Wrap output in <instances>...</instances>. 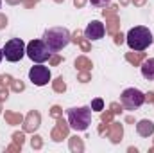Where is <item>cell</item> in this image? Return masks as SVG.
Returning a JSON list of instances; mask_svg holds the SVG:
<instances>
[{
    "mask_svg": "<svg viewBox=\"0 0 154 153\" xmlns=\"http://www.w3.org/2000/svg\"><path fill=\"white\" fill-rule=\"evenodd\" d=\"M70 40H72V36H70L68 29H65V27H52V29H47L43 34V41L48 45V49L52 52H57L63 47H66L70 43Z\"/></svg>",
    "mask_w": 154,
    "mask_h": 153,
    "instance_id": "6da1fadb",
    "label": "cell"
},
{
    "mask_svg": "<svg viewBox=\"0 0 154 153\" xmlns=\"http://www.w3.org/2000/svg\"><path fill=\"white\" fill-rule=\"evenodd\" d=\"M125 38H127V45L133 50H145L152 43V33L143 25H136L127 33Z\"/></svg>",
    "mask_w": 154,
    "mask_h": 153,
    "instance_id": "7a4b0ae2",
    "label": "cell"
},
{
    "mask_svg": "<svg viewBox=\"0 0 154 153\" xmlns=\"http://www.w3.org/2000/svg\"><path fill=\"white\" fill-rule=\"evenodd\" d=\"M90 121H91V108H88V106L68 110V122L77 132H84L90 126Z\"/></svg>",
    "mask_w": 154,
    "mask_h": 153,
    "instance_id": "3957f363",
    "label": "cell"
},
{
    "mask_svg": "<svg viewBox=\"0 0 154 153\" xmlns=\"http://www.w3.org/2000/svg\"><path fill=\"white\" fill-rule=\"evenodd\" d=\"M25 54H27L32 61L43 63V61L50 60L52 50L48 49V45H47L43 40H32V41H29V43L25 45Z\"/></svg>",
    "mask_w": 154,
    "mask_h": 153,
    "instance_id": "277c9868",
    "label": "cell"
},
{
    "mask_svg": "<svg viewBox=\"0 0 154 153\" xmlns=\"http://www.w3.org/2000/svg\"><path fill=\"white\" fill-rule=\"evenodd\" d=\"M2 54L7 61L14 63V61H20L23 56H25V43L20 38H11L9 41H5L4 49H2Z\"/></svg>",
    "mask_w": 154,
    "mask_h": 153,
    "instance_id": "5b68a950",
    "label": "cell"
},
{
    "mask_svg": "<svg viewBox=\"0 0 154 153\" xmlns=\"http://www.w3.org/2000/svg\"><path fill=\"white\" fill-rule=\"evenodd\" d=\"M143 101H145V94L140 92L138 88H127V90H124L122 96H120V103H122V106L127 108V110H136V108H140V106L143 105Z\"/></svg>",
    "mask_w": 154,
    "mask_h": 153,
    "instance_id": "8992f818",
    "label": "cell"
},
{
    "mask_svg": "<svg viewBox=\"0 0 154 153\" xmlns=\"http://www.w3.org/2000/svg\"><path fill=\"white\" fill-rule=\"evenodd\" d=\"M29 79L36 85V86H43V85H47L48 81H50V70L45 67V65H34L31 70H29Z\"/></svg>",
    "mask_w": 154,
    "mask_h": 153,
    "instance_id": "52a82bcc",
    "label": "cell"
},
{
    "mask_svg": "<svg viewBox=\"0 0 154 153\" xmlns=\"http://www.w3.org/2000/svg\"><path fill=\"white\" fill-rule=\"evenodd\" d=\"M104 34H106V27H104V24L99 22V20L90 22L88 27L84 29V36H86V40H90V41H91V40H100Z\"/></svg>",
    "mask_w": 154,
    "mask_h": 153,
    "instance_id": "ba28073f",
    "label": "cell"
},
{
    "mask_svg": "<svg viewBox=\"0 0 154 153\" xmlns=\"http://www.w3.org/2000/svg\"><path fill=\"white\" fill-rule=\"evenodd\" d=\"M136 132H138L142 137H149V135H152V133H154V124H152V121H147V119L140 121V122L136 124Z\"/></svg>",
    "mask_w": 154,
    "mask_h": 153,
    "instance_id": "9c48e42d",
    "label": "cell"
},
{
    "mask_svg": "<svg viewBox=\"0 0 154 153\" xmlns=\"http://www.w3.org/2000/svg\"><path fill=\"white\" fill-rule=\"evenodd\" d=\"M142 74L145 79H154V58H149L142 63Z\"/></svg>",
    "mask_w": 154,
    "mask_h": 153,
    "instance_id": "30bf717a",
    "label": "cell"
},
{
    "mask_svg": "<svg viewBox=\"0 0 154 153\" xmlns=\"http://www.w3.org/2000/svg\"><path fill=\"white\" fill-rule=\"evenodd\" d=\"M38 126H39V114H36V112L29 114L27 124H25V130H27V132H34Z\"/></svg>",
    "mask_w": 154,
    "mask_h": 153,
    "instance_id": "8fae6325",
    "label": "cell"
},
{
    "mask_svg": "<svg viewBox=\"0 0 154 153\" xmlns=\"http://www.w3.org/2000/svg\"><path fill=\"white\" fill-rule=\"evenodd\" d=\"M52 137H54V141H61L63 137H66V126H65L63 121H57V128L54 130Z\"/></svg>",
    "mask_w": 154,
    "mask_h": 153,
    "instance_id": "7c38bea8",
    "label": "cell"
},
{
    "mask_svg": "<svg viewBox=\"0 0 154 153\" xmlns=\"http://www.w3.org/2000/svg\"><path fill=\"white\" fill-rule=\"evenodd\" d=\"M109 135H111L113 142H116V141L122 137V126H120V124H113V126H111V133H109Z\"/></svg>",
    "mask_w": 154,
    "mask_h": 153,
    "instance_id": "4fadbf2b",
    "label": "cell"
},
{
    "mask_svg": "<svg viewBox=\"0 0 154 153\" xmlns=\"http://www.w3.org/2000/svg\"><path fill=\"white\" fill-rule=\"evenodd\" d=\"M91 110H97V112L104 110V101L102 99H93L91 101Z\"/></svg>",
    "mask_w": 154,
    "mask_h": 153,
    "instance_id": "5bb4252c",
    "label": "cell"
},
{
    "mask_svg": "<svg viewBox=\"0 0 154 153\" xmlns=\"http://www.w3.org/2000/svg\"><path fill=\"white\" fill-rule=\"evenodd\" d=\"M75 67H79V69H90L91 63H90L86 58H79V60L75 61Z\"/></svg>",
    "mask_w": 154,
    "mask_h": 153,
    "instance_id": "9a60e30c",
    "label": "cell"
},
{
    "mask_svg": "<svg viewBox=\"0 0 154 153\" xmlns=\"http://www.w3.org/2000/svg\"><path fill=\"white\" fill-rule=\"evenodd\" d=\"M54 88H56L57 92H63V90L66 88V85H65L63 77H57V79H56V83H54Z\"/></svg>",
    "mask_w": 154,
    "mask_h": 153,
    "instance_id": "2e32d148",
    "label": "cell"
},
{
    "mask_svg": "<svg viewBox=\"0 0 154 153\" xmlns=\"http://www.w3.org/2000/svg\"><path fill=\"white\" fill-rule=\"evenodd\" d=\"M91 2V5H95V7H106L111 0H90Z\"/></svg>",
    "mask_w": 154,
    "mask_h": 153,
    "instance_id": "e0dca14e",
    "label": "cell"
},
{
    "mask_svg": "<svg viewBox=\"0 0 154 153\" xmlns=\"http://www.w3.org/2000/svg\"><path fill=\"white\" fill-rule=\"evenodd\" d=\"M5 117H7L11 122H20V121H22V117H20V115H11V114H7Z\"/></svg>",
    "mask_w": 154,
    "mask_h": 153,
    "instance_id": "ac0fdd59",
    "label": "cell"
},
{
    "mask_svg": "<svg viewBox=\"0 0 154 153\" xmlns=\"http://www.w3.org/2000/svg\"><path fill=\"white\" fill-rule=\"evenodd\" d=\"M13 139H14V142H18V144L22 146V142H23V135H22V133H14Z\"/></svg>",
    "mask_w": 154,
    "mask_h": 153,
    "instance_id": "d6986e66",
    "label": "cell"
},
{
    "mask_svg": "<svg viewBox=\"0 0 154 153\" xmlns=\"http://www.w3.org/2000/svg\"><path fill=\"white\" fill-rule=\"evenodd\" d=\"M41 146V141H39V137H34L32 139V148H39Z\"/></svg>",
    "mask_w": 154,
    "mask_h": 153,
    "instance_id": "ffe728a7",
    "label": "cell"
},
{
    "mask_svg": "<svg viewBox=\"0 0 154 153\" xmlns=\"http://www.w3.org/2000/svg\"><path fill=\"white\" fill-rule=\"evenodd\" d=\"M5 25H7V18L0 15V29H2V27H5Z\"/></svg>",
    "mask_w": 154,
    "mask_h": 153,
    "instance_id": "44dd1931",
    "label": "cell"
},
{
    "mask_svg": "<svg viewBox=\"0 0 154 153\" xmlns=\"http://www.w3.org/2000/svg\"><path fill=\"white\" fill-rule=\"evenodd\" d=\"M81 81H82V83H86V81H88V79H90V76H88V74H86V72H82V74H81Z\"/></svg>",
    "mask_w": 154,
    "mask_h": 153,
    "instance_id": "7402d4cb",
    "label": "cell"
},
{
    "mask_svg": "<svg viewBox=\"0 0 154 153\" xmlns=\"http://www.w3.org/2000/svg\"><path fill=\"white\" fill-rule=\"evenodd\" d=\"M84 2H86V0H74V4H75L77 7H82V5H84Z\"/></svg>",
    "mask_w": 154,
    "mask_h": 153,
    "instance_id": "603a6c76",
    "label": "cell"
},
{
    "mask_svg": "<svg viewBox=\"0 0 154 153\" xmlns=\"http://www.w3.org/2000/svg\"><path fill=\"white\" fill-rule=\"evenodd\" d=\"M59 61H61V58H59V56H54V58H52V65H57Z\"/></svg>",
    "mask_w": 154,
    "mask_h": 153,
    "instance_id": "cb8c5ba5",
    "label": "cell"
},
{
    "mask_svg": "<svg viewBox=\"0 0 154 153\" xmlns=\"http://www.w3.org/2000/svg\"><path fill=\"white\" fill-rule=\"evenodd\" d=\"M14 90H23V83H14Z\"/></svg>",
    "mask_w": 154,
    "mask_h": 153,
    "instance_id": "d4e9b609",
    "label": "cell"
},
{
    "mask_svg": "<svg viewBox=\"0 0 154 153\" xmlns=\"http://www.w3.org/2000/svg\"><path fill=\"white\" fill-rule=\"evenodd\" d=\"M52 115H56V117L59 115V106H54V108H52Z\"/></svg>",
    "mask_w": 154,
    "mask_h": 153,
    "instance_id": "484cf974",
    "label": "cell"
},
{
    "mask_svg": "<svg viewBox=\"0 0 154 153\" xmlns=\"http://www.w3.org/2000/svg\"><path fill=\"white\" fill-rule=\"evenodd\" d=\"M7 97V90H0V99H5Z\"/></svg>",
    "mask_w": 154,
    "mask_h": 153,
    "instance_id": "4316f807",
    "label": "cell"
},
{
    "mask_svg": "<svg viewBox=\"0 0 154 153\" xmlns=\"http://www.w3.org/2000/svg\"><path fill=\"white\" fill-rule=\"evenodd\" d=\"M115 41H116V43H122V41H124V36H122V34H116Z\"/></svg>",
    "mask_w": 154,
    "mask_h": 153,
    "instance_id": "83f0119b",
    "label": "cell"
},
{
    "mask_svg": "<svg viewBox=\"0 0 154 153\" xmlns=\"http://www.w3.org/2000/svg\"><path fill=\"white\" fill-rule=\"evenodd\" d=\"M134 2H136V4H138V5H142V4H143V2H145V0H134Z\"/></svg>",
    "mask_w": 154,
    "mask_h": 153,
    "instance_id": "f1b7e54d",
    "label": "cell"
},
{
    "mask_svg": "<svg viewBox=\"0 0 154 153\" xmlns=\"http://www.w3.org/2000/svg\"><path fill=\"white\" fill-rule=\"evenodd\" d=\"M9 4H16V2H20V0H7Z\"/></svg>",
    "mask_w": 154,
    "mask_h": 153,
    "instance_id": "f546056e",
    "label": "cell"
},
{
    "mask_svg": "<svg viewBox=\"0 0 154 153\" xmlns=\"http://www.w3.org/2000/svg\"><path fill=\"white\" fill-rule=\"evenodd\" d=\"M2 58H4V54H2V50H0V61H2Z\"/></svg>",
    "mask_w": 154,
    "mask_h": 153,
    "instance_id": "4dcf8cb0",
    "label": "cell"
},
{
    "mask_svg": "<svg viewBox=\"0 0 154 153\" xmlns=\"http://www.w3.org/2000/svg\"><path fill=\"white\" fill-rule=\"evenodd\" d=\"M127 2H129V0H122V4H127Z\"/></svg>",
    "mask_w": 154,
    "mask_h": 153,
    "instance_id": "1f68e13d",
    "label": "cell"
},
{
    "mask_svg": "<svg viewBox=\"0 0 154 153\" xmlns=\"http://www.w3.org/2000/svg\"><path fill=\"white\" fill-rule=\"evenodd\" d=\"M56 2H63V0H56Z\"/></svg>",
    "mask_w": 154,
    "mask_h": 153,
    "instance_id": "d6a6232c",
    "label": "cell"
},
{
    "mask_svg": "<svg viewBox=\"0 0 154 153\" xmlns=\"http://www.w3.org/2000/svg\"><path fill=\"white\" fill-rule=\"evenodd\" d=\"M0 4H2V0H0Z\"/></svg>",
    "mask_w": 154,
    "mask_h": 153,
    "instance_id": "836d02e7",
    "label": "cell"
}]
</instances>
